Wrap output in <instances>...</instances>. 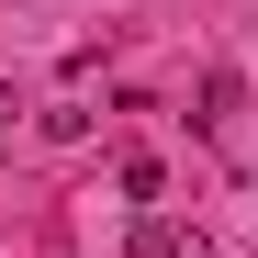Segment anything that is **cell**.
<instances>
[{
	"label": "cell",
	"instance_id": "obj_1",
	"mask_svg": "<svg viewBox=\"0 0 258 258\" xmlns=\"http://www.w3.org/2000/svg\"><path fill=\"white\" fill-rule=\"evenodd\" d=\"M123 258H213V236L191 213H135V225H123Z\"/></svg>",
	"mask_w": 258,
	"mask_h": 258
},
{
	"label": "cell",
	"instance_id": "obj_2",
	"mask_svg": "<svg viewBox=\"0 0 258 258\" xmlns=\"http://www.w3.org/2000/svg\"><path fill=\"white\" fill-rule=\"evenodd\" d=\"M112 180H123V202H135V213H157V180H168V168H157V157H123Z\"/></svg>",
	"mask_w": 258,
	"mask_h": 258
},
{
	"label": "cell",
	"instance_id": "obj_3",
	"mask_svg": "<svg viewBox=\"0 0 258 258\" xmlns=\"http://www.w3.org/2000/svg\"><path fill=\"white\" fill-rule=\"evenodd\" d=\"M0 135H12V90H0Z\"/></svg>",
	"mask_w": 258,
	"mask_h": 258
}]
</instances>
